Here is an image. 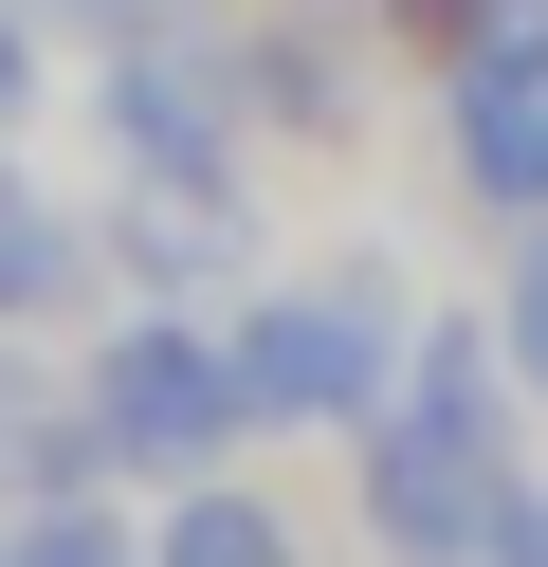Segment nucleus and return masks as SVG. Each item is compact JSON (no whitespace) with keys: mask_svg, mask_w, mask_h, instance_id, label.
<instances>
[{"mask_svg":"<svg viewBox=\"0 0 548 567\" xmlns=\"http://www.w3.org/2000/svg\"><path fill=\"white\" fill-rule=\"evenodd\" d=\"M365 513H384L402 567H494V513H511V440L475 403H402L365 440Z\"/></svg>","mask_w":548,"mask_h":567,"instance_id":"1","label":"nucleus"},{"mask_svg":"<svg viewBox=\"0 0 548 567\" xmlns=\"http://www.w3.org/2000/svg\"><path fill=\"white\" fill-rule=\"evenodd\" d=\"M256 421V384H238V348H201V330H128L92 367V440L128 457V476H165V457H219Z\"/></svg>","mask_w":548,"mask_h":567,"instance_id":"2","label":"nucleus"},{"mask_svg":"<svg viewBox=\"0 0 548 567\" xmlns=\"http://www.w3.org/2000/svg\"><path fill=\"white\" fill-rule=\"evenodd\" d=\"M0 567H146V549H128V530H110V513H37V530H19V549H0Z\"/></svg>","mask_w":548,"mask_h":567,"instance_id":"8","label":"nucleus"},{"mask_svg":"<svg viewBox=\"0 0 548 567\" xmlns=\"http://www.w3.org/2000/svg\"><path fill=\"white\" fill-rule=\"evenodd\" d=\"M146 567H292V530L256 513V494H183V513L146 530Z\"/></svg>","mask_w":548,"mask_h":567,"instance_id":"6","label":"nucleus"},{"mask_svg":"<svg viewBox=\"0 0 548 567\" xmlns=\"http://www.w3.org/2000/svg\"><path fill=\"white\" fill-rule=\"evenodd\" d=\"M55 293H73V220L0 165V311H55Z\"/></svg>","mask_w":548,"mask_h":567,"instance_id":"7","label":"nucleus"},{"mask_svg":"<svg viewBox=\"0 0 548 567\" xmlns=\"http://www.w3.org/2000/svg\"><path fill=\"white\" fill-rule=\"evenodd\" d=\"M457 184L511 202V220H548V19H511L457 74Z\"/></svg>","mask_w":548,"mask_h":567,"instance_id":"4","label":"nucleus"},{"mask_svg":"<svg viewBox=\"0 0 548 567\" xmlns=\"http://www.w3.org/2000/svg\"><path fill=\"white\" fill-rule=\"evenodd\" d=\"M365 348H384V293L329 275V293H275L238 330V384H256V421H365Z\"/></svg>","mask_w":548,"mask_h":567,"instance_id":"3","label":"nucleus"},{"mask_svg":"<svg viewBox=\"0 0 548 567\" xmlns=\"http://www.w3.org/2000/svg\"><path fill=\"white\" fill-rule=\"evenodd\" d=\"M128 165H219V92H201V55H128Z\"/></svg>","mask_w":548,"mask_h":567,"instance_id":"5","label":"nucleus"},{"mask_svg":"<svg viewBox=\"0 0 548 567\" xmlns=\"http://www.w3.org/2000/svg\"><path fill=\"white\" fill-rule=\"evenodd\" d=\"M511 367H530V384H548V257H530V275H511Z\"/></svg>","mask_w":548,"mask_h":567,"instance_id":"9","label":"nucleus"},{"mask_svg":"<svg viewBox=\"0 0 548 567\" xmlns=\"http://www.w3.org/2000/svg\"><path fill=\"white\" fill-rule=\"evenodd\" d=\"M19 92H37V38H19V0H0V128H19Z\"/></svg>","mask_w":548,"mask_h":567,"instance_id":"10","label":"nucleus"}]
</instances>
